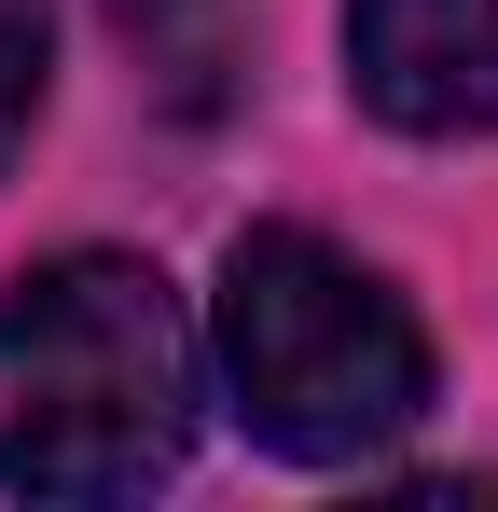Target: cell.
Returning <instances> with one entry per match:
<instances>
[{"mask_svg":"<svg viewBox=\"0 0 498 512\" xmlns=\"http://www.w3.org/2000/svg\"><path fill=\"white\" fill-rule=\"evenodd\" d=\"M42 56H56L42 0H0V167H14V153H28V125H42Z\"/></svg>","mask_w":498,"mask_h":512,"instance_id":"cell-4","label":"cell"},{"mask_svg":"<svg viewBox=\"0 0 498 512\" xmlns=\"http://www.w3.org/2000/svg\"><path fill=\"white\" fill-rule=\"evenodd\" d=\"M346 84L402 139L498 125V0H346Z\"/></svg>","mask_w":498,"mask_h":512,"instance_id":"cell-3","label":"cell"},{"mask_svg":"<svg viewBox=\"0 0 498 512\" xmlns=\"http://www.w3.org/2000/svg\"><path fill=\"white\" fill-rule=\"evenodd\" d=\"M194 443V319L153 263L70 250L0 291V485L139 499Z\"/></svg>","mask_w":498,"mask_h":512,"instance_id":"cell-1","label":"cell"},{"mask_svg":"<svg viewBox=\"0 0 498 512\" xmlns=\"http://www.w3.org/2000/svg\"><path fill=\"white\" fill-rule=\"evenodd\" d=\"M222 388L277 457L346 471L429 416V333L374 263H346L305 222H263L222 250Z\"/></svg>","mask_w":498,"mask_h":512,"instance_id":"cell-2","label":"cell"}]
</instances>
